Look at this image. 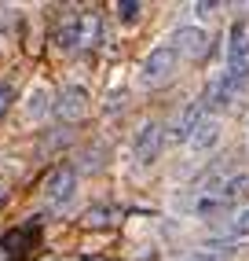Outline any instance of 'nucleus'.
I'll return each instance as SVG.
<instances>
[{"label":"nucleus","instance_id":"nucleus-1","mask_svg":"<svg viewBox=\"0 0 249 261\" xmlns=\"http://www.w3.org/2000/svg\"><path fill=\"white\" fill-rule=\"evenodd\" d=\"M176 66H180V56L162 44V48H154L150 56L143 59V70H139V85L143 89H162V85H169L176 77Z\"/></svg>","mask_w":249,"mask_h":261},{"label":"nucleus","instance_id":"nucleus-2","mask_svg":"<svg viewBox=\"0 0 249 261\" xmlns=\"http://www.w3.org/2000/svg\"><path fill=\"white\" fill-rule=\"evenodd\" d=\"M227 74L235 81H249V33L242 22L231 26V41H227Z\"/></svg>","mask_w":249,"mask_h":261},{"label":"nucleus","instance_id":"nucleus-3","mask_svg":"<svg viewBox=\"0 0 249 261\" xmlns=\"http://www.w3.org/2000/svg\"><path fill=\"white\" fill-rule=\"evenodd\" d=\"M74 191H77V173L74 166H55L48 173V180H44V199L51 206H66L70 199H74Z\"/></svg>","mask_w":249,"mask_h":261},{"label":"nucleus","instance_id":"nucleus-4","mask_svg":"<svg viewBox=\"0 0 249 261\" xmlns=\"http://www.w3.org/2000/svg\"><path fill=\"white\" fill-rule=\"evenodd\" d=\"M176 56H187V59H205L209 56V37H205V30L198 26H180L172 33V44H169Z\"/></svg>","mask_w":249,"mask_h":261},{"label":"nucleus","instance_id":"nucleus-5","mask_svg":"<svg viewBox=\"0 0 249 261\" xmlns=\"http://www.w3.org/2000/svg\"><path fill=\"white\" fill-rule=\"evenodd\" d=\"M132 151H136L139 166L158 162V154H162V125H158V121H147V125L136 133V147Z\"/></svg>","mask_w":249,"mask_h":261},{"label":"nucleus","instance_id":"nucleus-6","mask_svg":"<svg viewBox=\"0 0 249 261\" xmlns=\"http://www.w3.org/2000/svg\"><path fill=\"white\" fill-rule=\"evenodd\" d=\"M55 114H59L63 121H81V118L88 114V92L81 89V85H66V89L59 92Z\"/></svg>","mask_w":249,"mask_h":261},{"label":"nucleus","instance_id":"nucleus-7","mask_svg":"<svg viewBox=\"0 0 249 261\" xmlns=\"http://www.w3.org/2000/svg\"><path fill=\"white\" fill-rule=\"evenodd\" d=\"M245 89V85L242 81H235V77H231L227 70L224 74H216V77H212L209 81V92H205V99H209V107H231V103H235L238 99V92Z\"/></svg>","mask_w":249,"mask_h":261},{"label":"nucleus","instance_id":"nucleus-8","mask_svg":"<svg viewBox=\"0 0 249 261\" xmlns=\"http://www.w3.org/2000/svg\"><path fill=\"white\" fill-rule=\"evenodd\" d=\"M216 140H220V118H212V114H205L198 125H194V133H191V151H209V147H216Z\"/></svg>","mask_w":249,"mask_h":261},{"label":"nucleus","instance_id":"nucleus-9","mask_svg":"<svg viewBox=\"0 0 249 261\" xmlns=\"http://www.w3.org/2000/svg\"><path fill=\"white\" fill-rule=\"evenodd\" d=\"M121 210L117 206H88V210L81 214V224H88V228H110V224H121Z\"/></svg>","mask_w":249,"mask_h":261},{"label":"nucleus","instance_id":"nucleus-10","mask_svg":"<svg viewBox=\"0 0 249 261\" xmlns=\"http://www.w3.org/2000/svg\"><path fill=\"white\" fill-rule=\"evenodd\" d=\"M205 118V103H191V107L176 118V129H172V140H191V133H194V125H198V121Z\"/></svg>","mask_w":249,"mask_h":261},{"label":"nucleus","instance_id":"nucleus-11","mask_svg":"<svg viewBox=\"0 0 249 261\" xmlns=\"http://www.w3.org/2000/svg\"><path fill=\"white\" fill-rule=\"evenodd\" d=\"M99 44V15L84 11L77 15V48H96Z\"/></svg>","mask_w":249,"mask_h":261},{"label":"nucleus","instance_id":"nucleus-12","mask_svg":"<svg viewBox=\"0 0 249 261\" xmlns=\"http://www.w3.org/2000/svg\"><path fill=\"white\" fill-rule=\"evenodd\" d=\"M22 243H26V232H8L0 239V261H19L22 257Z\"/></svg>","mask_w":249,"mask_h":261},{"label":"nucleus","instance_id":"nucleus-13","mask_svg":"<svg viewBox=\"0 0 249 261\" xmlns=\"http://www.w3.org/2000/svg\"><path fill=\"white\" fill-rule=\"evenodd\" d=\"M55 44H59L63 51H77V15H70V19L59 26V33H55Z\"/></svg>","mask_w":249,"mask_h":261},{"label":"nucleus","instance_id":"nucleus-14","mask_svg":"<svg viewBox=\"0 0 249 261\" xmlns=\"http://www.w3.org/2000/svg\"><path fill=\"white\" fill-rule=\"evenodd\" d=\"M26 114H29L33 121L48 114V92H44V89H33V92L26 96Z\"/></svg>","mask_w":249,"mask_h":261},{"label":"nucleus","instance_id":"nucleus-15","mask_svg":"<svg viewBox=\"0 0 249 261\" xmlns=\"http://www.w3.org/2000/svg\"><path fill=\"white\" fill-rule=\"evenodd\" d=\"M139 11H143V4H136V0H124V4H117V19L136 22V19H139Z\"/></svg>","mask_w":249,"mask_h":261},{"label":"nucleus","instance_id":"nucleus-16","mask_svg":"<svg viewBox=\"0 0 249 261\" xmlns=\"http://www.w3.org/2000/svg\"><path fill=\"white\" fill-rule=\"evenodd\" d=\"M235 232H238V236H249V210H242V214H238V221H235Z\"/></svg>","mask_w":249,"mask_h":261},{"label":"nucleus","instance_id":"nucleus-17","mask_svg":"<svg viewBox=\"0 0 249 261\" xmlns=\"http://www.w3.org/2000/svg\"><path fill=\"white\" fill-rule=\"evenodd\" d=\"M8 103H11V89H8V85H0V118H4Z\"/></svg>","mask_w":249,"mask_h":261},{"label":"nucleus","instance_id":"nucleus-18","mask_svg":"<svg viewBox=\"0 0 249 261\" xmlns=\"http://www.w3.org/2000/svg\"><path fill=\"white\" fill-rule=\"evenodd\" d=\"M194 11H198L202 19H205V15H212V11H216V4H194Z\"/></svg>","mask_w":249,"mask_h":261},{"label":"nucleus","instance_id":"nucleus-19","mask_svg":"<svg viewBox=\"0 0 249 261\" xmlns=\"http://www.w3.org/2000/svg\"><path fill=\"white\" fill-rule=\"evenodd\" d=\"M81 261H106V257H81Z\"/></svg>","mask_w":249,"mask_h":261},{"label":"nucleus","instance_id":"nucleus-20","mask_svg":"<svg viewBox=\"0 0 249 261\" xmlns=\"http://www.w3.org/2000/svg\"><path fill=\"white\" fill-rule=\"evenodd\" d=\"M0 199H4V188H0Z\"/></svg>","mask_w":249,"mask_h":261}]
</instances>
